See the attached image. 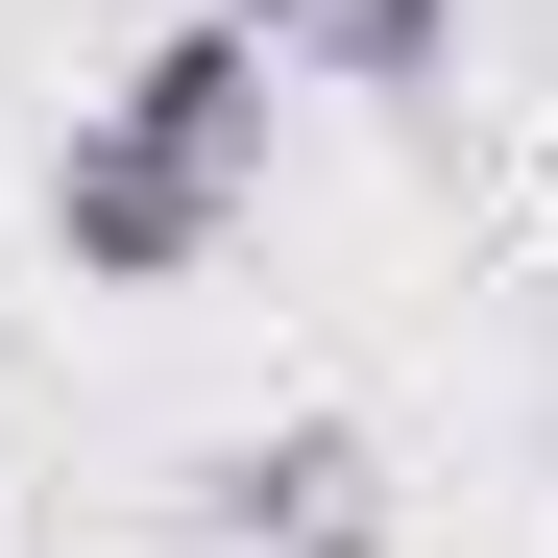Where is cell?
Segmentation results:
<instances>
[{
	"instance_id": "cell-1",
	"label": "cell",
	"mask_w": 558,
	"mask_h": 558,
	"mask_svg": "<svg viewBox=\"0 0 558 558\" xmlns=\"http://www.w3.org/2000/svg\"><path fill=\"white\" fill-rule=\"evenodd\" d=\"M243 195H267V49L195 0L122 98H73V146H49V267H73V292H195V267L243 243Z\"/></svg>"
},
{
	"instance_id": "cell-2",
	"label": "cell",
	"mask_w": 558,
	"mask_h": 558,
	"mask_svg": "<svg viewBox=\"0 0 558 558\" xmlns=\"http://www.w3.org/2000/svg\"><path fill=\"white\" fill-rule=\"evenodd\" d=\"M195 510H219V558H389V461L340 413H267V437L195 461Z\"/></svg>"
},
{
	"instance_id": "cell-3",
	"label": "cell",
	"mask_w": 558,
	"mask_h": 558,
	"mask_svg": "<svg viewBox=\"0 0 558 558\" xmlns=\"http://www.w3.org/2000/svg\"><path fill=\"white\" fill-rule=\"evenodd\" d=\"M267 73H340V98H437L461 73V0H219Z\"/></svg>"
}]
</instances>
